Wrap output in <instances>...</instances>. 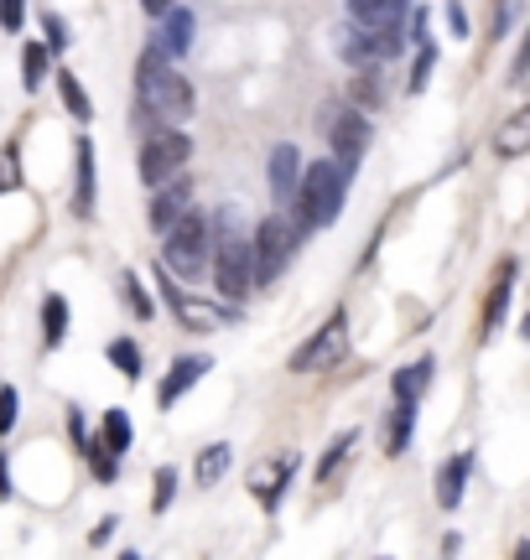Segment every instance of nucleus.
I'll list each match as a JSON object with an SVG mask.
<instances>
[{"mask_svg": "<svg viewBox=\"0 0 530 560\" xmlns=\"http://www.w3.org/2000/svg\"><path fill=\"white\" fill-rule=\"evenodd\" d=\"M208 260H214V285L224 301H245L250 296V229L240 219V208L224 202L214 219H208Z\"/></svg>", "mask_w": 530, "mask_h": 560, "instance_id": "nucleus-1", "label": "nucleus"}, {"mask_svg": "<svg viewBox=\"0 0 530 560\" xmlns=\"http://www.w3.org/2000/svg\"><path fill=\"white\" fill-rule=\"evenodd\" d=\"M136 94H141V109L157 115L162 125H183L193 115V83L172 68L162 47H146L141 68H136Z\"/></svg>", "mask_w": 530, "mask_h": 560, "instance_id": "nucleus-2", "label": "nucleus"}, {"mask_svg": "<svg viewBox=\"0 0 530 560\" xmlns=\"http://www.w3.org/2000/svg\"><path fill=\"white\" fill-rule=\"evenodd\" d=\"M344 198H348V172L338 161H312L302 166V177H297V223L302 229H327V223L344 213Z\"/></svg>", "mask_w": 530, "mask_h": 560, "instance_id": "nucleus-3", "label": "nucleus"}, {"mask_svg": "<svg viewBox=\"0 0 530 560\" xmlns=\"http://www.w3.org/2000/svg\"><path fill=\"white\" fill-rule=\"evenodd\" d=\"M302 234H307V229L297 219H286V213L261 219V229L250 234V280H255V285L281 280V270L291 265V255H297Z\"/></svg>", "mask_w": 530, "mask_h": 560, "instance_id": "nucleus-4", "label": "nucleus"}, {"mask_svg": "<svg viewBox=\"0 0 530 560\" xmlns=\"http://www.w3.org/2000/svg\"><path fill=\"white\" fill-rule=\"evenodd\" d=\"M162 234H166L162 240V270L166 276L193 280L208 265V219L187 208V213H177V219L166 223Z\"/></svg>", "mask_w": 530, "mask_h": 560, "instance_id": "nucleus-5", "label": "nucleus"}, {"mask_svg": "<svg viewBox=\"0 0 530 560\" xmlns=\"http://www.w3.org/2000/svg\"><path fill=\"white\" fill-rule=\"evenodd\" d=\"M157 285H162V296H166V306H172L177 327H187V332H219V327H229V322L240 317V312H234V301H224V296H193V291H183V285L166 276V270H157Z\"/></svg>", "mask_w": 530, "mask_h": 560, "instance_id": "nucleus-6", "label": "nucleus"}, {"mask_svg": "<svg viewBox=\"0 0 530 560\" xmlns=\"http://www.w3.org/2000/svg\"><path fill=\"white\" fill-rule=\"evenodd\" d=\"M348 353V317L344 312H333V317L312 332V338L291 353V374H318V369H333V363H344Z\"/></svg>", "mask_w": 530, "mask_h": 560, "instance_id": "nucleus-7", "label": "nucleus"}, {"mask_svg": "<svg viewBox=\"0 0 530 560\" xmlns=\"http://www.w3.org/2000/svg\"><path fill=\"white\" fill-rule=\"evenodd\" d=\"M187 156H193V140H187L177 125H166V130H157V136L141 145V182L157 187V182L177 177L187 166Z\"/></svg>", "mask_w": 530, "mask_h": 560, "instance_id": "nucleus-8", "label": "nucleus"}, {"mask_svg": "<svg viewBox=\"0 0 530 560\" xmlns=\"http://www.w3.org/2000/svg\"><path fill=\"white\" fill-rule=\"evenodd\" d=\"M323 130H327V145H333V161H338L348 177H354V166H359V161H365V151H369V120H365V109H338V115H333Z\"/></svg>", "mask_w": 530, "mask_h": 560, "instance_id": "nucleus-9", "label": "nucleus"}, {"mask_svg": "<svg viewBox=\"0 0 530 560\" xmlns=\"http://www.w3.org/2000/svg\"><path fill=\"white\" fill-rule=\"evenodd\" d=\"M291 472H297V457H270L261 462L255 472H250V493H255V503L261 509H276L286 493V482H291Z\"/></svg>", "mask_w": 530, "mask_h": 560, "instance_id": "nucleus-10", "label": "nucleus"}, {"mask_svg": "<svg viewBox=\"0 0 530 560\" xmlns=\"http://www.w3.org/2000/svg\"><path fill=\"white\" fill-rule=\"evenodd\" d=\"M208 369H214V359H204V353H183V359L172 363V374L162 380V389H157V405H162V410H166V405H177L193 384L204 380Z\"/></svg>", "mask_w": 530, "mask_h": 560, "instance_id": "nucleus-11", "label": "nucleus"}, {"mask_svg": "<svg viewBox=\"0 0 530 560\" xmlns=\"http://www.w3.org/2000/svg\"><path fill=\"white\" fill-rule=\"evenodd\" d=\"M193 208V187H187V177L177 172V177L157 182V198H151V229H166V223L177 219V213H187Z\"/></svg>", "mask_w": 530, "mask_h": 560, "instance_id": "nucleus-12", "label": "nucleus"}, {"mask_svg": "<svg viewBox=\"0 0 530 560\" xmlns=\"http://www.w3.org/2000/svg\"><path fill=\"white\" fill-rule=\"evenodd\" d=\"M411 0H348V21L354 26H401Z\"/></svg>", "mask_w": 530, "mask_h": 560, "instance_id": "nucleus-13", "label": "nucleus"}, {"mask_svg": "<svg viewBox=\"0 0 530 560\" xmlns=\"http://www.w3.org/2000/svg\"><path fill=\"white\" fill-rule=\"evenodd\" d=\"M297 177H302V151H297V145H276V151H270V192L291 202Z\"/></svg>", "mask_w": 530, "mask_h": 560, "instance_id": "nucleus-14", "label": "nucleus"}, {"mask_svg": "<svg viewBox=\"0 0 530 560\" xmlns=\"http://www.w3.org/2000/svg\"><path fill=\"white\" fill-rule=\"evenodd\" d=\"M162 42H157V47H162L166 58H183L187 47H193V11H177V5H166L162 11Z\"/></svg>", "mask_w": 530, "mask_h": 560, "instance_id": "nucleus-15", "label": "nucleus"}, {"mask_svg": "<svg viewBox=\"0 0 530 560\" xmlns=\"http://www.w3.org/2000/svg\"><path fill=\"white\" fill-rule=\"evenodd\" d=\"M431 374H437V359H416V363H406V369H395V380H390L395 400H422Z\"/></svg>", "mask_w": 530, "mask_h": 560, "instance_id": "nucleus-16", "label": "nucleus"}, {"mask_svg": "<svg viewBox=\"0 0 530 560\" xmlns=\"http://www.w3.org/2000/svg\"><path fill=\"white\" fill-rule=\"evenodd\" d=\"M469 472H473V457L442 462V472H437V503H442V509H458V503H463V482H469Z\"/></svg>", "mask_w": 530, "mask_h": 560, "instance_id": "nucleus-17", "label": "nucleus"}, {"mask_svg": "<svg viewBox=\"0 0 530 560\" xmlns=\"http://www.w3.org/2000/svg\"><path fill=\"white\" fill-rule=\"evenodd\" d=\"M73 166H79V192H73V213L89 219L94 213V145L79 140V151H73Z\"/></svg>", "mask_w": 530, "mask_h": 560, "instance_id": "nucleus-18", "label": "nucleus"}, {"mask_svg": "<svg viewBox=\"0 0 530 560\" xmlns=\"http://www.w3.org/2000/svg\"><path fill=\"white\" fill-rule=\"evenodd\" d=\"M229 462H234L229 441H214V446H204V452H198V462H193V482H198V488H214V482L229 472Z\"/></svg>", "mask_w": 530, "mask_h": 560, "instance_id": "nucleus-19", "label": "nucleus"}, {"mask_svg": "<svg viewBox=\"0 0 530 560\" xmlns=\"http://www.w3.org/2000/svg\"><path fill=\"white\" fill-rule=\"evenodd\" d=\"M526 145H530V109H515L510 120H505V130L494 136V151L505 161H515V156H526Z\"/></svg>", "mask_w": 530, "mask_h": 560, "instance_id": "nucleus-20", "label": "nucleus"}, {"mask_svg": "<svg viewBox=\"0 0 530 560\" xmlns=\"http://www.w3.org/2000/svg\"><path fill=\"white\" fill-rule=\"evenodd\" d=\"M510 291H515V260L499 265V280H494V296L484 301V338H489L494 327L505 322V306H510Z\"/></svg>", "mask_w": 530, "mask_h": 560, "instance_id": "nucleus-21", "label": "nucleus"}, {"mask_svg": "<svg viewBox=\"0 0 530 560\" xmlns=\"http://www.w3.org/2000/svg\"><path fill=\"white\" fill-rule=\"evenodd\" d=\"M411 431H416V400H395V416H390V431H385L390 457H401L411 446Z\"/></svg>", "mask_w": 530, "mask_h": 560, "instance_id": "nucleus-22", "label": "nucleus"}, {"mask_svg": "<svg viewBox=\"0 0 530 560\" xmlns=\"http://www.w3.org/2000/svg\"><path fill=\"white\" fill-rule=\"evenodd\" d=\"M42 338H47V348H58V342L68 338V301L62 296L42 301Z\"/></svg>", "mask_w": 530, "mask_h": 560, "instance_id": "nucleus-23", "label": "nucleus"}, {"mask_svg": "<svg viewBox=\"0 0 530 560\" xmlns=\"http://www.w3.org/2000/svg\"><path fill=\"white\" fill-rule=\"evenodd\" d=\"M58 94H62V104L73 109V120H94V104H89V94H83V83L68 73V68H58Z\"/></svg>", "mask_w": 530, "mask_h": 560, "instance_id": "nucleus-24", "label": "nucleus"}, {"mask_svg": "<svg viewBox=\"0 0 530 560\" xmlns=\"http://www.w3.org/2000/svg\"><path fill=\"white\" fill-rule=\"evenodd\" d=\"M47 58H53L47 42H26V47H21V83H26V89H37V83L47 79Z\"/></svg>", "mask_w": 530, "mask_h": 560, "instance_id": "nucleus-25", "label": "nucleus"}, {"mask_svg": "<svg viewBox=\"0 0 530 560\" xmlns=\"http://www.w3.org/2000/svg\"><path fill=\"white\" fill-rule=\"evenodd\" d=\"M104 359L115 363V369H120L125 380H141V348H136L130 338H115L110 348H104Z\"/></svg>", "mask_w": 530, "mask_h": 560, "instance_id": "nucleus-26", "label": "nucleus"}, {"mask_svg": "<svg viewBox=\"0 0 530 560\" xmlns=\"http://www.w3.org/2000/svg\"><path fill=\"white\" fill-rule=\"evenodd\" d=\"M354 446H359V431H344V436L333 441V446L323 452V462H318V482L333 478V472H338V467L348 462V452H354Z\"/></svg>", "mask_w": 530, "mask_h": 560, "instance_id": "nucleus-27", "label": "nucleus"}, {"mask_svg": "<svg viewBox=\"0 0 530 560\" xmlns=\"http://www.w3.org/2000/svg\"><path fill=\"white\" fill-rule=\"evenodd\" d=\"M100 446H110L115 457H120L125 446H130V416H125V410H110V416H104V425H100Z\"/></svg>", "mask_w": 530, "mask_h": 560, "instance_id": "nucleus-28", "label": "nucleus"}, {"mask_svg": "<svg viewBox=\"0 0 530 560\" xmlns=\"http://www.w3.org/2000/svg\"><path fill=\"white\" fill-rule=\"evenodd\" d=\"M83 457H89V467H94V478H100V482H115L120 457H115L110 446H100V441H83Z\"/></svg>", "mask_w": 530, "mask_h": 560, "instance_id": "nucleus-29", "label": "nucleus"}, {"mask_svg": "<svg viewBox=\"0 0 530 560\" xmlns=\"http://www.w3.org/2000/svg\"><path fill=\"white\" fill-rule=\"evenodd\" d=\"M431 68H437V47H431V42H422V52H416V62H411V79H406L411 94H422V89L431 83Z\"/></svg>", "mask_w": 530, "mask_h": 560, "instance_id": "nucleus-30", "label": "nucleus"}, {"mask_svg": "<svg viewBox=\"0 0 530 560\" xmlns=\"http://www.w3.org/2000/svg\"><path fill=\"white\" fill-rule=\"evenodd\" d=\"M172 493H177V472H172V467H157V482H151V514H166V509H172Z\"/></svg>", "mask_w": 530, "mask_h": 560, "instance_id": "nucleus-31", "label": "nucleus"}, {"mask_svg": "<svg viewBox=\"0 0 530 560\" xmlns=\"http://www.w3.org/2000/svg\"><path fill=\"white\" fill-rule=\"evenodd\" d=\"M120 291H125V301H130V312H136V317H151V312H157V306H151V296H146V285H141V276H136V270H125V276H120Z\"/></svg>", "mask_w": 530, "mask_h": 560, "instance_id": "nucleus-32", "label": "nucleus"}, {"mask_svg": "<svg viewBox=\"0 0 530 560\" xmlns=\"http://www.w3.org/2000/svg\"><path fill=\"white\" fill-rule=\"evenodd\" d=\"M16 389H11V384H0V436H5V431H11V425H16Z\"/></svg>", "mask_w": 530, "mask_h": 560, "instance_id": "nucleus-33", "label": "nucleus"}, {"mask_svg": "<svg viewBox=\"0 0 530 560\" xmlns=\"http://www.w3.org/2000/svg\"><path fill=\"white\" fill-rule=\"evenodd\" d=\"M21 21H26V0H0V26L21 32Z\"/></svg>", "mask_w": 530, "mask_h": 560, "instance_id": "nucleus-34", "label": "nucleus"}, {"mask_svg": "<svg viewBox=\"0 0 530 560\" xmlns=\"http://www.w3.org/2000/svg\"><path fill=\"white\" fill-rule=\"evenodd\" d=\"M42 26H47V52H62L68 47V26L58 16H42Z\"/></svg>", "mask_w": 530, "mask_h": 560, "instance_id": "nucleus-35", "label": "nucleus"}, {"mask_svg": "<svg viewBox=\"0 0 530 560\" xmlns=\"http://www.w3.org/2000/svg\"><path fill=\"white\" fill-rule=\"evenodd\" d=\"M448 26H452V37H469V11L458 0H448Z\"/></svg>", "mask_w": 530, "mask_h": 560, "instance_id": "nucleus-36", "label": "nucleus"}, {"mask_svg": "<svg viewBox=\"0 0 530 560\" xmlns=\"http://www.w3.org/2000/svg\"><path fill=\"white\" fill-rule=\"evenodd\" d=\"M115 529H120L115 520H100L94 529H89V545H94V550H100V545H110V535H115Z\"/></svg>", "mask_w": 530, "mask_h": 560, "instance_id": "nucleus-37", "label": "nucleus"}, {"mask_svg": "<svg viewBox=\"0 0 530 560\" xmlns=\"http://www.w3.org/2000/svg\"><path fill=\"white\" fill-rule=\"evenodd\" d=\"M0 499H11V467H5V457H0Z\"/></svg>", "mask_w": 530, "mask_h": 560, "instance_id": "nucleus-38", "label": "nucleus"}, {"mask_svg": "<svg viewBox=\"0 0 530 560\" xmlns=\"http://www.w3.org/2000/svg\"><path fill=\"white\" fill-rule=\"evenodd\" d=\"M166 5H172V0H141V11H146V16H162Z\"/></svg>", "mask_w": 530, "mask_h": 560, "instance_id": "nucleus-39", "label": "nucleus"}]
</instances>
